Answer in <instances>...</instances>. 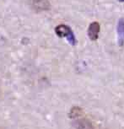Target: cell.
<instances>
[{"label": "cell", "instance_id": "obj_1", "mask_svg": "<svg viewBox=\"0 0 124 129\" xmlns=\"http://www.w3.org/2000/svg\"><path fill=\"white\" fill-rule=\"evenodd\" d=\"M55 32L57 35V36L63 38L66 37L67 40L69 41V42L71 45H75L76 43V39L75 36L73 33L72 30L70 29L69 26L66 25H59L55 28Z\"/></svg>", "mask_w": 124, "mask_h": 129}, {"label": "cell", "instance_id": "obj_2", "mask_svg": "<svg viewBox=\"0 0 124 129\" xmlns=\"http://www.w3.org/2000/svg\"><path fill=\"white\" fill-rule=\"evenodd\" d=\"M84 112L79 114L77 116L72 118L74 121V127L76 129H94V126L92 125V123L89 121L88 119L83 117Z\"/></svg>", "mask_w": 124, "mask_h": 129}, {"label": "cell", "instance_id": "obj_3", "mask_svg": "<svg viewBox=\"0 0 124 129\" xmlns=\"http://www.w3.org/2000/svg\"><path fill=\"white\" fill-rule=\"evenodd\" d=\"M100 32V24L98 22L91 23L88 29V36L91 41H96L98 39Z\"/></svg>", "mask_w": 124, "mask_h": 129}, {"label": "cell", "instance_id": "obj_4", "mask_svg": "<svg viewBox=\"0 0 124 129\" xmlns=\"http://www.w3.org/2000/svg\"><path fill=\"white\" fill-rule=\"evenodd\" d=\"M32 5L34 9H37V10H45L49 8V3L47 0H34Z\"/></svg>", "mask_w": 124, "mask_h": 129}, {"label": "cell", "instance_id": "obj_5", "mask_svg": "<svg viewBox=\"0 0 124 129\" xmlns=\"http://www.w3.org/2000/svg\"><path fill=\"white\" fill-rule=\"evenodd\" d=\"M118 42L121 46L124 42V24H119L118 26Z\"/></svg>", "mask_w": 124, "mask_h": 129}]
</instances>
